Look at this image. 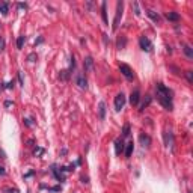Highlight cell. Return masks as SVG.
<instances>
[{
    "mask_svg": "<svg viewBox=\"0 0 193 193\" xmlns=\"http://www.w3.org/2000/svg\"><path fill=\"white\" fill-rule=\"evenodd\" d=\"M18 8H21V9H26V8H27V5H26V3H18Z\"/></svg>",
    "mask_w": 193,
    "mask_h": 193,
    "instance_id": "obj_33",
    "label": "cell"
},
{
    "mask_svg": "<svg viewBox=\"0 0 193 193\" xmlns=\"http://www.w3.org/2000/svg\"><path fill=\"white\" fill-rule=\"evenodd\" d=\"M151 101H152V98L149 97V95H145V100H143V101H142V104H140V107H139V110H143L145 107H148V106L151 104Z\"/></svg>",
    "mask_w": 193,
    "mask_h": 193,
    "instance_id": "obj_14",
    "label": "cell"
},
{
    "mask_svg": "<svg viewBox=\"0 0 193 193\" xmlns=\"http://www.w3.org/2000/svg\"><path fill=\"white\" fill-rule=\"evenodd\" d=\"M24 122H26V125H27V127H30V125H32V122H30V119H24Z\"/></svg>",
    "mask_w": 193,
    "mask_h": 193,
    "instance_id": "obj_36",
    "label": "cell"
},
{
    "mask_svg": "<svg viewBox=\"0 0 193 193\" xmlns=\"http://www.w3.org/2000/svg\"><path fill=\"white\" fill-rule=\"evenodd\" d=\"M0 158H6V154H5L3 149H0Z\"/></svg>",
    "mask_w": 193,
    "mask_h": 193,
    "instance_id": "obj_34",
    "label": "cell"
},
{
    "mask_svg": "<svg viewBox=\"0 0 193 193\" xmlns=\"http://www.w3.org/2000/svg\"><path fill=\"white\" fill-rule=\"evenodd\" d=\"M82 181H83V183H89V181H88V177H82Z\"/></svg>",
    "mask_w": 193,
    "mask_h": 193,
    "instance_id": "obj_38",
    "label": "cell"
},
{
    "mask_svg": "<svg viewBox=\"0 0 193 193\" xmlns=\"http://www.w3.org/2000/svg\"><path fill=\"white\" fill-rule=\"evenodd\" d=\"M116 45H118V48H119V50L125 48V45H127V38H125V36L118 38V42H116Z\"/></svg>",
    "mask_w": 193,
    "mask_h": 193,
    "instance_id": "obj_15",
    "label": "cell"
},
{
    "mask_svg": "<svg viewBox=\"0 0 193 193\" xmlns=\"http://www.w3.org/2000/svg\"><path fill=\"white\" fill-rule=\"evenodd\" d=\"M76 83L78 85V88H80V89H86V88H88V80H86V77L83 74H78L76 77Z\"/></svg>",
    "mask_w": 193,
    "mask_h": 193,
    "instance_id": "obj_7",
    "label": "cell"
},
{
    "mask_svg": "<svg viewBox=\"0 0 193 193\" xmlns=\"http://www.w3.org/2000/svg\"><path fill=\"white\" fill-rule=\"evenodd\" d=\"M98 115H100V119H104V116H106V104H104V101H100Z\"/></svg>",
    "mask_w": 193,
    "mask_h": 193,
    "instance_id": "obj_12",
    "label": "cell"
},
{
    "mask_svg": "<svg viewBox=\"0 0 193 193\" xmlns=\"http://www.w3.org/2000/svg\"><path fill=\"white\" fill-rule=\"evenodd\" d=\"M8 12H9V5L6 2H0V14L8 15Z\"/></svg>",
    "mask_w": 193,
    "mask_h": 193,
    "instance_id": "obj_13",
    "label": "cell"
},
{
    "mask_svg": "<svg viewBox=\"0 0 193 193\" xmlns=\"http://www.w3.org/2000/svg\"><path fill=\"white\" fill-rule=\"evenodd\" d=\"M106 6H107V3L103 2V5H101V17H103V21L107 24L109 21H107V12H106Z\"/></svg>",
    "mask_w": 193,
    "mask_h": 193,
    "instance_id": "obj_17",
    "label": "cell"
},
{
    "mask_svg": "<svg viewBox=\"0 0 193 193\" xmlns=\"http://www.w3.org/2000/svg\"><path fill=\"white\" fill-rule=\"evenodd\" d=\"M122 9H124V2H118L116 5V15H115V20H113V30H116L119 27V20L122 17Z\"/></svg>",
    "mask_w": 193,
    "mask_h": 193,
    "instance_id": "obj_2",
    "label": "cell"
},
{
    "mask_svg": "<svg viewBox=\"0 0 193 193\" xmlns=\"http://www.w3.org/2000/svg\"><path fill=\"white\" fill-rule=\"evenodd\" d=\"M119 70H121L122 76H124L125 78H128V80H133V78H134V74H133V70L130 68L128 65L121 63V65H119Z\"/></svg>",
    "mask_w": 193,
    "mask_h": 193,
    "instance_id": "obj_3",
    "label": "cell"
},
{
    "mask_svg": "<svg viewBox=\"0 0 193 193\" xmlns=\"http://www.w3.org/2000/svg\"><path fill=\"white\" fill-rule=\"evenodd\" d=\"M0 175H6V170H5V168H3V166H0Z\"/></svg>",
    "mask_w": 193,
    "mask_h": 193,
    "instance_id": "obj_32",
    "label": "cell"
},
{
    "mask_svg": "<svg viewBox=\"0 0 193 193\" xmlns=\"http://www.w3.org/2000/svg\"><path fill=\"white\" fill-rule=\"evenodd\" d=\"M146 14H148V17H151L152 20H154V21H155V23H158V21H160V15H158V14H155V12H154V11H151V9H148V11H146Z\"/></svg>",
    "mask_w": 193,
    "mask_h": 193,
    "instance_id": "obj_19",
    "label": "cell"
},
{
    "mask_svg": "<svg viewBox=\"0 0 193 193\" xmlns=\"http://www.w3.org/2000/svg\"><path fill=\"white\" fill-rule=\"evenodd\" d=\"M139 100H140V92H139L137 89L133 91L131 95H130V103H131V106H137V104H139Z\"/></svg>",
    "mask_w": 193,
    "mask_h": 193,
    "instance_id": "obj_8",
    "label": "cell"
},
{
    "mask_svg": "<svg viewBox=\"0 0 193 193\" xmlns=\"http://www.w3.org/2000/svg\"><path fill=\"white\" fill-rule=\"evenodd\" d=\"M5 192L6 193H20L18 189H12V187H5Z\"/></svg>",
    "mask_w": 193,
    "mask_h": 193,
    "instance_id": "obj_26",
    "label": "cell"
},
{
    "mask_svg": "<svg viewBox=\"0 0 193 193\" xmlns=\"http://www.w3.org/2000/svg\"><path fill=\"white\" fill-rule=\"evenodd\" d=\"M127 136H130V125L125 124L124 125V130H122V137H127Z\"/></svg>",
    "mask_w": 193,
    "mask_h": 193,
    "instance_id": "obj_23",
    "label": "cell"
},
{
    "mask_svg": "<svg viewBox=\"0 0 193 193\" xmlns=\"http://www.w3.org/2000/svg\"><path fill=\"white\" fill-rule=\"evenodd\" d=\"M139 142H140V145L143 146V148H148V146L151 145V137L146 134V133H140V136H139Z\"/></svg>",
    "mask_w": 193,
    "mask_h": 193,
    "instance_id": "obj_6",
    "label": "cell"
},
{
    "mask_svg": "<svg viewBox=\"0 0 193 193\" xmlns=\"http://www.w3.org/2000/svg\"><path fill=\"white\" fill-rule=\"evenodd\" d=\"M134 9H136V15H140V12H139V8H137V3H134Z\"/></svg>",
    "mask_w": 193,
    "mask_h": 193,
    "instance_id": "obj_35",
    "label": "cell"
},
{
    "mask_svg": "<svg viewBox=\"0 0 193 193\" xmlns=\"http://www.w3.org/2000/svg\"><path fill=\"white\" fill-rule=\"evenodd\" d=\"M27 61H29V62H35V61H36V55H35V53H32V55L27 56Z\"/></svg>",
    "mask_w": 193,
    "mask_h": 193,
    "instance_id": "obj_27",
    "label": "cell"
},
{
    "mask_svg": "<svg viewBox=\"0 0 193 193\" xmlns=\"http://www.w3.org/2000/svg\"><path fill=\"white\" fill-rule=\"evenodd\" d=\"M166 18L170 20V21H178L179 14H177V12H168V14H166Z\"/></svg>",
    "mask_w": 193,
    "mask_h": 193,
    "instance_id": "obj_18",
    "label": "cell"
},
{
    "mask_svg": "<svg viewBox=\"0 0 193 193\" xmlns=\"http://www.w3.org/2000/svg\"><path fill=\"white\" fill-rule=\"evenodd\" d=\"M70 61H71V63H70V71H72V70L76 68V59H74V56H71Z\"/></svg>",
    "mask_w": 193,
    "mask_h": 193,
    "instance_id": "obj_25",
    "label": "cell"
},
{
    "mask_svg": "<svg viewBox=\"0 0 193 193\" xmlns=\"http://www.w3.org/2000/svg\"><path fill=\"white\" fill-rule=\"evenodd\" d=\"M183 50H184V53H185V56L187 57H193V50H192V47L189 44H183Z\"/></svg>",
    "mask_w": 193,
    "mask_h": 193,
    "instance_id": "obj_16",
    "label": "cell"
},
{
    "mask_svg": "<svg viewBox=\"0 0 193 193\" xmlns=\"http://www.w3.org/2000/svg\"><path fill=\"white\" fill-rule=\"evenodd\" d=\"M18 82H20V85H21V86H24V82H23V74H21V72H18Z\"/></svg>",
    "mask_w": 193,
    "mask_h": 193,
    "instance_id": "obj_30",
    "label": "cell"
},
{
    "mask_svg": "<svg viewBox=\"0 0 193 193\" xmlns=\"http://www.w3.org/2000/svg\"><path fill=\"white\" fill-rule=\"evenodd\" d=\"M5 88H6V89H11V88H14V82H9V83H6V85H5Z\"/></svg>",
    "mask_w": 193,
    "mask_h": 193,
    "instance_id": "obj_31",
    "label": "cell"
},
{
    "mask_svg": "<svg viewBox=\"0 0 193 193\" xmlns=\"http://www.w3.org/2000/svg\"><path fill=\"white\" fill-rule=\"evenodd\" d=\"M11 104H12V103L8 100V101H5V107H11Z\"/></svg>",
    "mask_w": 193,
    "mask_h": 193,
    "instance_id": "obj_37",
    "label": "cell"
},
{
    "mask_svg": "<svg viewBox=\"0 0 193 193\" xmlns=\"http://www.w3.org/2000/svg\"><path fill=\"white\" fill-rule=\"evenodd\" d=\"M164 143H166V146H172V145H174V134H172L170 130L164 131Z\"/></svg>",
    "mask_w": 193,
    "mask_h": 193,
    "instance_id": "obj_9",
    "label": "cell"
},
{
    "mask_svg": "<svg viewBox=\"0 0 193 193\" xmlns=\"http://www.w3.org/2000/svg\"><path fill=\"white\" fill-rule=\"evenodd\" d=\"M83 65H85V71H92V68H94V59H92L91 56H88L85 59Z\"/></svg>",
    "mask_w": 193,
    "mask_h": 193,
    "instance_id": "obj_11",
    "label": "cell"
},
{
    "mask_svg": "<svg viewBox=\"0 0 193 193\" xmlns=\"http://www.w3.org/2000/svg\"><path fill=\"white\" fill-rule=\"evenodd\" d=\"M155 91H157V100L160 101V104L166 110H172V107H174V104H172V91L166 88L163 83H157Z\"/></svg>",
    "mask_w": 193,
    "mask_h": 193,
    "instance_id": "obj_1",
    "label": "cell"
},
{
    "mask_svg": "<svg viewBox=\"0 0 193 193\" xmlns=\"http://www.w3.org/2000/svg\"><path fill=\"white\" fill-rule=\"evenodd\" d=\"M3 50H5V39L0 38V51H3Z\"/></svg>",
    "mask_w": 193,
    "mask_h": 193,
    "instance_id": "obj_29",
    "label": "cell"
},
{
    "mask_svg": "<svg viewBox=\"0 0 193 193\" xmlns=\"http://www.w3.org/2000/svg\"><path fill=\"white\" fill-rule=\"evenodd\" d=\"M42 154H44V148H39V146H36L35 151H33V155H35V157H41Z\"/></svg>",
    "mask_w": 193,
    "mask_h": 193,
    "instance_id": "obj_22",
    "label": "cell"
},
{
    "mask_svg": "<svg viewBox=\"0 0 193 193\" xmlns=\"http://www.w3.org/2000/svg\"><path fill=\"white\" fill-rule=\"evenodd\" d=\"M185 76H187V80H189V83H192V82H193V77H192V71H185Z\"/></svg>",
    "mask_w": 193,
    "mask_h": 193,
    "instance_id": "obj_28",
    "label": "cell"
},
{
    "mask_svg": "<svg viewBox=\"0 0 193 193\" xmlns=\"http://www.w3.org/2000/svg\"><path fill=\"white\" fill-rule=\"evenodd\" d=\"M124 140H122V137H118L116 139V140H115V152H116V154L119 155V154H121V152L124 151Z\"/></svg>",
    "mask_w": 193,
    "mask_h": 193,
    "instance_id": "obj_10",
    "label": "cell"
},
{
    "mask_svg": "<svg viewBox=\"0 0 193 193\" xmlns=\"http://www.w3.org/2000/svg\"><path fill=\"white\" fill-rule=\"evenodd\" d=\"M139 44H140V48L143 51H151L152 50V42L146 36H142L140 39H139Z\"/></svg>",
    "mask_w": 193,
    "mask_h": 193,
    "instance_id": "obj_5",
    "label": "cell"
},
{
    "mask_svg": "<svg viewBox=\"0 0 193 193\" xmlns=\"http://www.w3.org/2000/svg\"><path fill=\"white\" fill-rule=\"evenodd\" d=\"M0 27H2V24H0Z\"/></svg>",
    "mask_w": 193,
    "mask_h": 193,
    "instance_id": "obj_39",
    "label": "cell"
},
{
    "mask_svg": "<svg viewBox=\"0 0 193 193\" xmlns=\"http://www.w3.org/2000/svg\"><path fill=\"white\" fill-rule=\"evenodd\" d=\"M68 77H70V72L66 71V70L61 71V78H62V80H68Z\"/></svg>",
    "mask_w": 193,
    "mask_h": 193,
    "instance_id": "obj_24",
    "label": "cell"
},
{
    "mask_svg": "<svg viewBox=\"0 0 193 193\" xmlns=\"http://www.w3.org/2000/svg\"><path fill=\"white\" fill-rule=\"evenodd\" d=\"M124 104H125V95L121 92V94H118L115 97V110L119 112V110L124 107Z\"/></svg>",
    "mask_w": 193,
    "mask_h": 193,
    "instance_id": "obj_4",
    "label": "cell"
},
{
    "mask_svg": "<svg viewBox=\"0 0 193 193\" xmlns=\"http://www.w3.org/2000/svg\"><path fill=\"white\" fill-rule=\"evenodd\" d=\"M133 149H134V146H133V142H128L127 146H125V155H127V157H131Z\"/></svg>",
    "mask_w": 193,
    "mask_h": 193,
    "instance_id": "obj_20",
    "label": "cell"
},
{
    "mask_svg": "<svg viewBox=\"0 0 193 193\" xmlns=\"http://www.w3.org/2000/svg\"><path fill=\"white\" fill-rule=\"evenodd\" d=\"M24 41H26V36H24V35L18 36V39H17V48H18V50H21V48H23Z\"/></svg>",
    "mask_w": 193,
    "mask_h": 193,
    "instance_id": "obj_21",
    "label": "cell"
}]
</instances>
